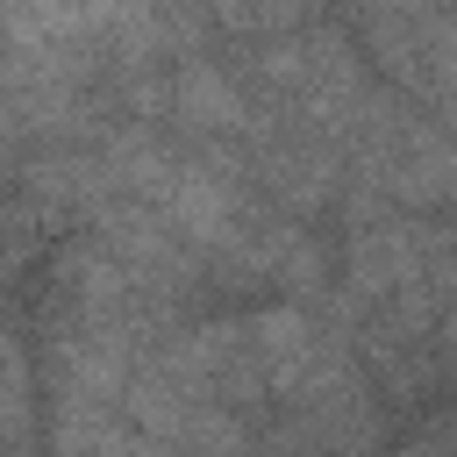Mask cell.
I'll list each match as a JSON object with an SVG mask.
<instances>
[{"instance_id":"cell-1","label":"cell","mask_w":457,"mask_h":457,"mask_svg":"<svg viewBox=\"0 0 457 457\" xmlns=\"http://www.w3.org/2000/svg\"><path fill=\"white\" fill-rule=\"evenodd\" d=\"M0 457H36V386L7 328H0Z\"/></svg>"}]
</instances>
